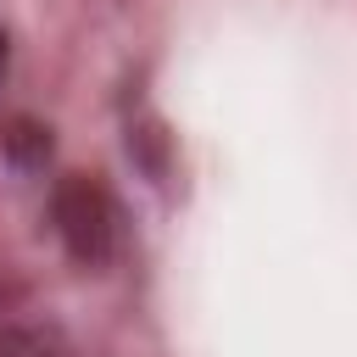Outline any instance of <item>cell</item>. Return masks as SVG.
Masks as SVG:
<instances>
[{"label":"cell","mask_w":357,"mask_h":357,"mask_svg":"<svg viewBox=\"0 0 357 357\" xmlns=\"http://www.w3.org/2000/svg\"><path fill=\"white\" fill-rule=\"evenodd\" d=\"M56 229H61V240H67V251L78 262L100 268L112 257V240H117V212H112V201H106L100 184L67 178L56 190Z\"/></svg>","instance_id":"obj_1"},{"label":"cell","mask_w":357,"mask_h":357,"mask_svg":"<svg viewBox=\"0 0 357 357\" xmlns=\"http://www.w3.org/2000/svg\"><path fill=\"white\" fill-rule=\"evenodd\" d=\"M0 357H67V351L39 329H6L0 335Z\"/></svg>","instance_id":"obj_2"},{"label":"cell","mask_w":357,"mask_h":357,"mask_svg":"<svg viewBox=\"0 0 357 357\" xmlns=\"http://www.w3.org/2000/svg\"><path fill=\"white\" fill-rule=\"evenodd\" d=\"M0 67H6V33H0Z\"/></svg>","instance_id":"obj_3"}]
</instances>
